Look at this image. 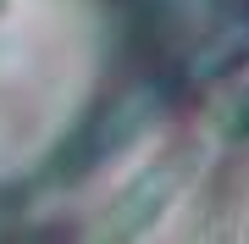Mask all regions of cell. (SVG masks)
<instances>
[{
	"label": "cell",
	"instance_id": "cell-1",
	"mask_svg": "<svg viewBox=\"0 0 249 244\" xmlns=\"http://www.w3.org/2000/svg\"><path fill=\"white\" fill-rule=\"evenodd\" d=\"M160 111H166V89H160V83H133V89H122L111 106H100L94 117L55 150V161L39 172V178L55 183V189H61V183H83L89 172L116 161L133 139L150 133V128L160 122Z\"/></svg>",
	"mask_w": 249,
	"mask_h": 244
},
{
	"label": "cell",
	"instance_id": "cell-4",
	"mask_svg": "<svg viewBox=\"0 0 249 244\" xmlns=\"http://www.w3.org/2000/svg\"><path fill=\"white\" fill-rule=\"evenodd\" d=\"M222 139H232V145H244V139H249V89L222 111Z\"/></svg>",
	"mask_w": 249,
	"mask_h": 244
},
{
	"label": "cell",
	"instance_id": "cell-2",
	"mask_svg": "<svg viewBox=\"0 0 249 244\" xmlns=\"http://www.w3.org/2000/svg\"><path fill=\"white\" fill-rule=\"evenodd\" d=\"M183 172H188V155L172 150L155 167H144L139 178H127L116 189V200L106 206V217H100L94 244H144L155 233V222L172 211V200L183 194Z\"/></svg>",
	"mask_w": 249,
	"mask_h": 244
},
{
	"label": "cell",
	"instance_id": "cell-3",
	"mask_svg": "<svg viewBox=\"0 0 249 244\" xmlns=\"http://www.w3.org/2000/svg\"><path fill=\"white\" fill-rule=\"evenodd\" d=\"M249 61V17H227L211 39H199V50L188 56V78L211 83V78H227L232 67Z\"/></svg>",
	"mask_w": 249,
	"mask_h": 244
},
{
	"label": "cell",
	"instance_id": "cell-5",
	"mask_svg": "<svg viewBox=\"0 0 249 244\" xmlns=\"http://www.w3.org/2000/svg\"><path fill=\"white\" fill-rule=\"evenodd\" d=\"M0 11H6V0H0Z\"/></svg>",
	"mask_w": 249,
	"mask_h": 244
}]
</instances>
